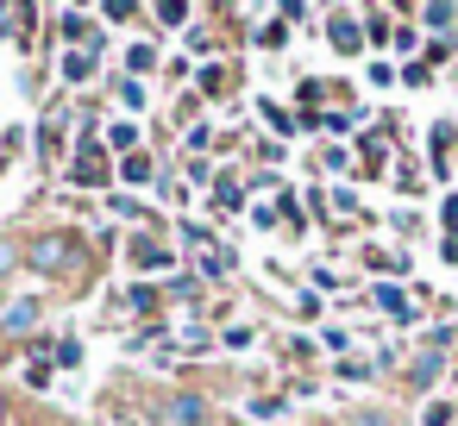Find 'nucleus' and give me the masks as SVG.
Segmentation results:
<instances>
[{"mask_svg":"<svg viewBox=\"0 0 458 426\" xmlns=\"http://www.w3.org/2000/svg\"><path fill=\"white\" fill-rule=\"evenodd\" d=\"M352 426H389V413H377V407H370V413H352Z\"/></svg>","mask_w":458,"mask_h":426,"instance_id":"9","label":"nucleus"},{"mask_svg":"<svg viewBox=\"0 0 458 426\" xmlns=\"http://www.w3.org/2000/svg\"><path fill=\"white\" fill-rule=\"evenodd\" d=\"M0 420H7V388H0Z\"/></svg>","mask_w":458,"mask_h":426,"instance_id":"12","label":"nucleus"},{"mask_svg":"<svg viewBox=\"0 0 458 426\" xmlns=\"http://www.w3.org/2000/svg\"><path fill=\"white\" fill-rule=\"evenodd\" d=\"M445 226H452V232H458V201H445Z\"/></svg>","mask_w":458,"mask_h":426,"instance_id":"11","label":"nucleus"},{"mask_svg":"<svg viewBox=\"0 0 458 426\" xmlns=\"http://www.w3.org/2000/svg\"><path fill=\"white\" fill-rule=\"evenodd\" d=\"M107 138H114V145H120V151H132V145H139V126H114V132H107Z\"/></svg>","mask_w":458,"mask_h":426,"instance_id":"6","label":"nucleus"},{"mask_svg":"<svg viewBox=\"0 0 458 426\" xmlns=\"http://www.w3.org/2000/svg\"><path fill=\"white\" fill-rule=\"evenodd\" d=\"M170 426H208V401L201 395H176L170 401Z\"/></svg>","mask_w":458,"mask_h":426,"instance_id":"3","label":"nucleus"},{"mask_svg":"<svg viewBox=\"0 0 458 426\" xmlns=\"http://www.w3.org/2000/svg\"><path fill=\"white\" fill-rule=\"evenodd\" d=\"M13 263H20V251H13V245H7V238H0V276H7V270H13Z\"/></svg>","mask_w":458,"mask_h":426,"instance_id":"10","label":"nucleus"},{"mask_svg":"<svg viewBox=\"0 0 458 426\" xmlns=\"http://www.w3.org/2000/svg\"><path fill=\"white\" fill-rule=\"evenodd\" d=\"M0 326H7V332H26V326H38V301H13L7 313H0Z\"/></svg>","mask_w":458,"mask_h":426,"instance_id":"4","label":"nucleus"},{"mask_svg":"<svg viewBox=\"0 0 458 426\" xmlns=\"http://www.w3.org/2000/svg\"><path fill=\"white\" fill-rule=\"evenodd\" d=\"M132 257H139V263H164V251H157L151 238H139V245H132Z\"/></svg>","mask_w":458,"mask_h":426,"instance_id":"8","label":"nucleus"},{"mask_svg":"<svg viewBox=\"0 0 458 426\" xmlns=\"http://www.w3.org/2000/svg\"><path fill=\"white\" fill-rule=\"evenodd\" d=\"M327 38H333V51H358V45H364L358 20H333V32H327Z\"/></svg>","mask_w":458,"mask_h":426,"instance_id":"5","label":"nucleus"},{"mask_svg":"<svg viewBox=\"0 0 458 426\" xmlns=\"http://www.w3.org/2000/svg\"><path fill=\"white\" fill-rule=\"evenodd\" d=\"M26 257H32L38 270H64V263H70V238H38Z\"/></svg>","mask_w":458,"mask_h":426,"instance_id":"2","label":"nucleus"},{"mask_svg":"<svg viewBox=\"0 0 458 426\" xmlns=\"http://www.w3.org/2000/svg\"><path fill=\"white\" fill-rule=\"evenodd\" d=\"M151 176V157H126V182H145Z\"/></svg>","mask_w":458,"mask_h":426,"instance_id":"7","label":"nucleus"},{"mask_svg":"<svg viewBox=\"0 0 458 426\" xmlns=\"http://www.w3.org/2000/svg\"><path fill=\"white\" fill-rule=\"evenodd\" d=\"M114 170H107V157H101V145H82V157H76V182L82 188H95V182H107Z\"/></svg>","mask_w":458,"mask_h":426,"instance_id":"1","label":"nucleus"}]
</instances>
